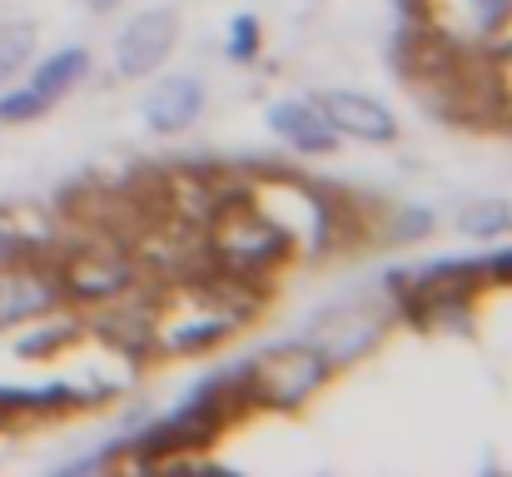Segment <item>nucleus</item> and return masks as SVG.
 <instances>
[{"instance_id": "obj_1", "label": "nucleus", "mask_w": 512, "mask_h": 477, "mask_svg": "<svg viewBox=\"0 0 512 477\" xmlns=\"http://www.w3.org/2000/svg\"><path fill=\"white\" fill-rule=\"evenodd\" d=\"M264 309V289L259 284H239L229 274H214L209 264L184 269L165 279L160 289H150V363H170V358H199L219 343H229L239 328H249V318Z\"/></svg>"}, {"instance_id": "obj_2", "label": "nucleus", "mask_w": 512, "mask_h": 477, "mask_svg": "<svg viewBox=\"0 0 512 477\" xmlns=\"http://www.w3.org/2000/svg\"><path fill=\"white\" fill-rule=\"evenodd\" d=\"M199 259L214 274H229L239 284H259L269 289L274 274L294 259L289 234L279 229V219L269 209H259V199L244 189H234L199 229Z\"/></svg>"}, {"instance_id": "obj_3", "label": "nucleus", "mask_w": 512, "mask_h": 477, "mask_svg": "<svg viewBox=\"0 0 512 477\" xmlns=\"http://www.w3.org/2000/svg\"><path fill=\"white\" fill-rule=\"evenodd\" d=\"M234 373H239V393H244L249 413H299L309 398H319L329 388L334 363L309 338H289V343L259 348Z\"/></svg>"}, {"instance_id": "obj_4", "label": "nucleus", "mask_w": 512, "mask_h": 477, "mask_svg": "<svg viewBox=\"0 0 512 477\" xmlns=\"http://www.w3.org/2000/svg\"><path fill=\"white\" fill-rule=\"evenodd\" d=\"M478 289H488L483 264H463V259H443L418 274H388L383 284L393 314L408 318L413 328H468Z\"/></svg>"}, {"instance_id": "obj_5", "label": "nucleus", "mask_w": 512, "mask_h": 477, "mask_svg": "<svg viewBox=\"0 0 512 477\" xmlns=\"http://www.w3.org/2000/svg\"><path fill=\"white\" fill-rule=\"evenodd\" d=\"M55 279L65 289V304L100 309L140 284V259H135V244L115 234H85L55 259Z\"/></svg>"}, {"instance_id": "obj_6", "label": "nucleus", "mask_w": 512, "mask_h": 477, "mask_svg": "<svg viewBox=\"0 0 512 477\" xmlns=\"http://www.w3.org/2000/svg\"><path fill=\"white\" fill-rule=\"evenodd\" d=\"M393 318L398 314H393L388 294H383V299H373V294H353V299H343V304H334V309H324L304 338H309V343L334 363V373H339V368H348V363L368 358V353L388 338Z\"/></svg>"}, {"instance_id": "obj_7", "label": "nucleus", "mask_w": 512, "mask_h": 477, "mask_svg": "<svg viewBox=\"0 0 512 477\" xmlns=\"http://www.w3.org/2000/svg\"><path fill=\"white\" fill-rule=\"evenodd\" d=\"M408 10L453 50H493L512 25V0H408Z\"/></svg>"}, {"instance_id": "obj_8", "label": "nucleus", "mask_w": 512, "mask_h": 477, "mask_svg": "<svg viewBox=\"0 0 512 477\" xmlns=\"http://www.w3.org/2000/svg\"><path fill=\"white\" fill-rule=\"evenodd\" d=\"M60 309H65V289L55 279V264L35 254H15L0 264V328H20Z\"/></svg>"}, {"instance_id": "obj_9", "label": "nucleus", "mask_w": 512, "mask_h": 477, "mask_svg": "<svg viewBox=\"0 0 512 477\" xmlns=\"http://www.w3.org/2000/svg\"><path fill=\"white\" fill-rule=\"evenodd\" d=\"M174 40H179V15L155 5V10H140L120 40H115V75L120 80H145L155 75L165 60L174 55Z\"/></svg>"}, {"instance_id": "obj_10", "label": "nucleus", "mask_w": 512, "mask_h": 477, "mask_svg": "<svg viewBox=\"0 0 512 477\" xmlns=\"http://www.w3.org/2000/svg\"><path fill=\"white\" fill-rule=\"evenodd\" d=\"M324 120L339 130V140H358V145H393L398 140V120L388 105H378L373 95L363 90H329V95H314Z\"/></svg>"}, {"instance_id": "obj_11", "label": "nucleus", "mask_w": 512, "mask_h": 477, "mask_svg": "<svg viewBox=\"0 0 512 477\" xmlns=\"http://www.w3.org/2000/svg\"><path fill=\"white\" fill-rule=\"evenodd\" d=\"M269 130L304 159H319V155H334L339 150V130L324 120L319 100H279V105H269Z\"/></svg>"}, {"instance_id": "obj_12", "label": "nucleus", "mask_w": 512, "mask_h": 477, "mask_svg": "<svg viewBox=\"0 0 512 477\" xmlns=\"http://www.w3.org/2000/svg\"><path fill=\"white\" fill-rule=\"evenodd\" d=\"M204 115V80L199 75H165L145 100V125L155 135H184Z\"/></svg>"}, {"instance_id": "obj_13", "label": "nucleus", "mask_w": 512, "mask_h": 477, "mask_svg": "<svg viewBox=\"0 0 512 477\" xmlns=\"http://www.w3.org/2000/svg\"><path fill=\"white\" fill-rule=\"evenodd\" d=\"M85 70H90V50L70 45V50L50 55L45 65H35V75H30V90H35L45 105H55L60 95H70V90L85 80Z\"/></svg>"}, {"instance_id": "obj_14", "label": "nucleus", "mask_w": 512, "mask_h": 477, "mask_svg": "<svg viewBox=\"0 0 512 477\" xmlns=\"http://www.w3.org/2000/svg\"><path fill=\"white\" fill-rule=\"evenodd\" d=\"M75 338H80V323H75V318H50L45 314V318L30 323V333H25L15 348H20V358H55V353L70 348Z\"/></svg>"}, {"instance_id": "obj_15", "label": "nucleus", "mask_w": 512, "mask_h": 477, "mask_svg": "<svg viewBox=\"0 0 512 477\" xmlns=\"http://www.w3.org/2000/svg\"><path fill=\"white\" fill-rule=\"evenodd\" d=\"M458 229L468 239H503V234H512V204L508 199H473L458 214Z\"/></svg>"}, {"instance_id": "obj_16", "label": "nucleus", "mask_w": 512, "mask_h": 477, "mask_svg": "<svg viewBox=\"0 0 512 477\" xmlns=\"http://www.w3.org/2000/svg\"><path fill=\"white\" fill-rule=\"evenodd\" d=\"M30 55H35V25H30V20L0 25V85L15 80V75L30 65Z\"/></svg>"}, {"instance_id": "obj_17", "label": "nucleus", "mask_w": 512, "mask_h": 477, "mask_svg": "<svg viewBox=\"0 0 512 477\" xmlns=\"http://www.w3.org/2000/svg\"><path fill=\"white\" fill-rule=\"evenodd\" d=\"M388 244H418V239H428L433 234V209H388L383 214V229H378Z\"/></svg>"}, {"instance_id": "obj_18", "label": "nucleus", "mask_w": 512, "mask_h": 477, "mask_svg": "<svg viewBox=\"0 0 512 477\" xmlns=\"http://www.w3.org/2000/svg\"><path fill=\"white\" fill-rule=\"evenodd\" d=\"M259 50H264V25H259L254 15H234V20H229L224 55H229L234 65H254V60H259Z\"/></svg>"}, {"instance_id": "obj_19", "label": "nucleus", "mask_w": 512, "mask_h": 477, "mask_svg": "<svg viewBox=\"0 0 512 477\" xmlns=\"http://www.w3.org/2000/svg\"><path fill=\"white\" fill-rule=\"evenodd\" d=\"M488 70H493V90H498V120L512 125V40L488 50Z\"/></svg>"}, {"instance_id": "obj_20", "label": "nucleus", "mask_w": 512, "mask_h": 477, "mask_svg": "<svg viewBox=\"0 0 512 477\" xmlns=\"http://www.w3.org/2000/svg\"><path fill=\"white\" fill-rule=\"evenodd\" d=\"M45 110H50V105H45L30 85H20V90H10V95L0 100V120H5V125H30V120H40Z\"/></svg>"}, {"instance_id": "obj_21", "label": "nucleus", "mask_w": 512, "mask_h": 477, "mask_svg": "<svg viewBox=\"0 0 512 477\" xmlns=\"http://www.w3.org/2000/svg\"><path fill=\"white\" fill-rule=\"evenodd\" d=\"M15 254H30V244H25V234H20L15 214H10V209H0V264H5V259H15Z\"/></svg>"}]
</instances>
